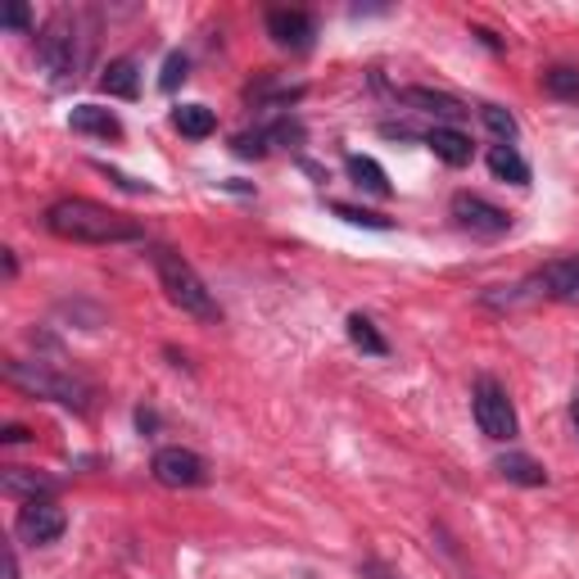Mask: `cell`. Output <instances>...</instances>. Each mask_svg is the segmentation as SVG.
<instances>
[{
    "instance_id": "6da1fadb",
    "label": "cell",
    "mask_w": 579,
    "mask_h": 579,
    "mask_svg": "<svg viewBox=\"0 0 579 579\" xmlns=\"http://www.w3.org/2000/svg\"><path fill=\"white\" fill-rule=\"evenodd\" d=\"M46 231L59 236V240H73V245H128V240H141L145 231L113 213L96 200H55L46 208Z\"/></svg>"
},
{
    "instance_id": "7a4b0ae2",
    "label": "cell",
    "mask_w": 579,
    "mask_h": 579,
    "mask_svg": "<svg viewBox=\"0 0 579 579\" xmlns=\"http://www.w3.org/2000/svg\"><path fill=\"white\" fill-rule=\"evenodd\" d=\"M149 263H155V277H159L172 309H181L195 322H222V309H218V299H213V290L200 281V272L172 245H155L149 250Z\"/></svg>"
},
{
    "instance_id": "3957f363",
    "label": "cell",
    "mask_w": 579,
    "mask_h": 579,
    "mask_svg": "<svg viewBox=\"0 0 579 579\" xmlns=\"http://www.w3.org/2000/svg\"><path fill=\"white\" fill-rule=\"evenodd\" d=\"M5 376H10V385L27 389V394H37V399H55V403H64V408L86 412L91 385H82V381L69 376V372H55L50 362H23V358H10V362H5Z\"/></svg>"
},
{
    "instance_id": "277c9868",
    "label": "cell",
    "mask_w": 579,
    "mask_h": 579,
    "mask_svg": "<svg viewBox=\"0 0 579 579\" xmlns=\"http://www.w3.org/2000/svg\"><path fill=\"white\" fill-rule=\"evenodd\" d=\"M37 64L50 73V82H73L82 69V46H77V23L69 14H55L41 37H37Z\"/></svg>"
},
{
    "instance_id": "5b68a950",
    "label": "cell",
    "mask_w": 579,
    "mask_h": 579,
    "mask_svg": "<svg viewBox=\"0 0 579 579\" xmlns=\"http://www.w3.org/2000/svg\"><path fill=\"white\" fill-rule=\"evenodd\" d=\"M471 408H475V425L490 439H498V444H511L516 439V408H511V399H507V389L494 381V376H480L475 381V394H471Z\"/></svg>"
},
{
    "instance_id": "8992f818",
    "label": "cell",
    "mask_w": 579,
    "mask_h": 579,
    "mask_svg": "<svg viewBox=\"0 0 579 579\" xmlns=\"http://www.w3.org/2000/svg\"><path fill=\"white\" fill-rule=\"evenodd\" d=\"M149 471L168 490H200V484H208V462L191 448H159Z\"/></svg>"
},
{
    "instance_id": "52a82bcc",
    "label": "cell",
    "mask_w": 579,
    "mask_h": 579,
    "mask_svg": "<svg viewBox=\"0 0 579 579\" xmlns=\"http://www.w3.org/2000/svg\"><path fill=\"white\" fill-rule=\"evenodd\" d=\"M69 530V516L59 511L50 498H33V503H23L19 507V521H14V534L23 539V543H33V547H46V543H55L59 534Z\"/></svg>"
},
{
    "instance_id": "ba28073f",
    "label": "cell",
    "mask_w": 579,
    "mask_h": 579,
    "mask_svg": "<svg viewBox=\"0 0 579 579\" xmlns=\"http://www.w3.org/2000/svg\"><path fill=\"white\" fill-rule=\"evenodd\" d=\"M453 218L462 222L467 231H475V236H507L511 231V213L490 204V200H480V195H471V191L453 195Z\"/></svg>"
},
{
    "instance_id": "9c48e42d",
    "label": "cell",
    "mask_w": 579,
    "mask_h": 579,
    "mask_svg": "<svg viewBox=\"0 0 579 579\" xmlns=\"http://www.w3.org/2000/svg\"><path fill=\"white\" fill-rule=\"evenodd\" d=\"M267 37L277 41L281 50H313L317 41V19L309 10H267Z\"/></svg>"
},
{
    "instance_id": "30bf717a",
    "label": "cell",
    "mask_w": 579,
    "mask_h": 579,
    "mask_svg": "<svg viewBox=\"0 0 579 579\" xmlns=\"http://www.w3.org/2000/svg\"><path fill=\"white\" fill-rule=\"evenodd\" d=\"M403 105H412L417 113H431V118H444V128L467 118V105L457 96H444V91H431V86H408L403 91Z\"/></svg>"
},
{
    "instance_id": "8fae6325",
    "label": "cell",
    "mask_w": 579,
    "mask_h": 579,
    "mask_svg": "<svg viewBox=\"0 0 579 579\" xmlns=\"http://www.w3.org/2000/svg\"><path fill=\"white\" fill-rule=\"evenodd\" d=\"M425 145L435 149V155L448 164V168H467L471 164V155H475V145H471V136H462L457 128H444V123H435L431 132L421 136Z\"/></svg>"
},
{
    "instance_id": "7c38bea8",
    "label": "cell",
    "mask_w": 579,
    "mask_h": 579,
    "mask_svg": "<svg viewBox=\"0 0 579 579\" xmlns=\"http://www.w3.org/2000/svg\"><path fill=\"white\" fill-rule=\"evenodd\" d=\"M539 286L543 294H553L562 303H579V254L575 258H557L539 272Z\"/></svg>"
},
{
    "instance_id": "4fadbf2b",
    "label": "cell",
    "mask_w": 579,
    "mask_h": 579,
    "mask_svg": "<svg viewBox=\"0 0 579 579\" xmlns=\"http://www.w3.org/2000/svg\"><path fill=\"white\" fill-rule=\"evenodd\" d=\"M69 128L82 132V136H100V141H118V136H123V123H118V118L109 109H100V105H77L69 113Z\"/></svg>"
},
{
    "instance_id": "5bb4252c",
    "label": "cell",
    "mask_w": 579,
    "mask_h": 579,
    "mask_svg": "<svg viewBox=\"0 0 579 579\" xmlns=\"http://www.w3.org/2000/svg\"><path fill=\"white\" fill-rule=\"evenodd\" d=\"M0 490H5L10 498L33 503V498H41V494H55V490H59V480L37 475V471H27V467H5V475H0Z\"/></svg>"
},
{
    "instance_id": "9a60e30c",
    "label": "cell",
    "mask_w": 579,
    "mask_h": 579,
    "mask_svg": "<svg viewBox=\"0 0 579 579\" xmlns=\"http://www.w3.org/2000/svg\"><path fill=\"white\" fill-rule=\"evenodd\" d=\"M100 91H109V96L118 100H136L141 91V73H136V59H109V69L100 73Z\"/></svg>"
},
{
    "instance_id": "2e32d148",
    "label": "cell",
    "mask_w": 579,
    "mask_h": 579,
    "mask_svg": "<svg viewBox=\"0 0 579 579\" xmlns=\"http://www.w3.org/2000/svg\"><path fill=\"white\" fill-rule=\"evenodd\" d=\"M498 475L511 480V484H526V490H539V484H547L543 462H534V457H526V453H503L498 457Z\"/></svg>"
},
{
    "instance_id": "e0dca14e",
    "label": "cell",
    "mask_w": 579,
    "mask_h": 579,
    "mask_svg": "<svg viewBox=\"0 0 579 579\" xmlns=\"http://www.w3.org/2000/svg\"><path fill=\"white\" fill-rule=\"evenodd\" d=\"M172 128H177L181 136H191V141H204V136L218 132V113H213L208 105H181V109L172 113Z\"/></svg>"
},
{
    "instance_id": "ac0fdd59",
    "label": "cell",
    "mask_w": 579,
    "mask_h": 579,
    "mask_svg": "<svg viewBox=\"0 0 579 579\" xmlns=\"http://www.w3.org/2000/svg\"><path fill=\"white\" fill-rule=\"evenodd\" d=\"M345 168H349V177H353V186H362V191H372V195H389V191H394L389 177H385V168H381L372 155H349Z\"/></svg>"
},
{
    "instance_id": "d6986e66",
    "label": "cell",
    "mask_w": 579,
    "mask_h": 579,
    "mask_svg": "<svg viewBox=\"0 0 579 579\" xmlns=\"http://www.w3.org/2000/svg\"><path fill=\"white\" fill-rule=\"evenodd\" d=\"M490 172H494L498 181H511V186H530V164L516 155L511 145H494V149H490Z\"/></svg>"
},
{
    "instance_id": "ffe728a7",
    "label": "cell",
    "mask_w": 579,
    "mask_h": 579,
    "mask_svg": "<svg viewBox=\"0 0 579 579\" xmlns=\"http://www.w3.org/2000/svg\"><path fill=\"white\" fill-rule=\"evenodd\" d=\"M349 340H353V349L372 353V358H385V353H389V345H385V335L376 330V322H372V317H362V313L349 317Z\"/></svg>"
},
{
    "instance_id": "44dd1931",
    "label": "cell",
    "mask_w": 579,
    "mask_h": 579,
    "mask_svg": "<svg viewBox=\"0 0 579 579\" xmlns=\"http://www.w3.org/2000/svg\"><path fill=\"white\" fill-rule=\"evenodd\" d=\"M543 91L557 100H579V69H553L543 73Z\"/></svg>"
},
{
    "instance_id": "7402d4cb",
    "label": "cell",
    "mask_w": 579,
    "mask_h": 579,
    "mask_svg": "<svg viewBox=\"0 0 579 579\" xmlns=\"http://www.w3.org/2000/svg\"><path fill=\"white\" fill-rule=\"evenodd\" d=\"M480 118H484V128H490L503 145H511V141H516V132H521V128H516V118H511L503 105H484V109H480Z\"/></svg>"
},
{
    "instance_id": "603a6c76",
    "label": "cell",
    "mask_w": 579,
    "mask_h": 579,
    "mask_svg": "<svg viewBox=\"0 0 579 579\" xmlns=\"http://www.w3.org/2000/svg\"><path fill=\"white\" fill-rule=\"evenodd\" d=\"M330 213H335V218H345V222H353V227H367V231H389L394 227L389 218H381V213L353 208V204H330Z\"/></svg>"
},
{
    "instance_id": "cb8c5ba5",
    "label": "cell",
    "mask_w": 579,
    "mask_h": 579,
    "mask_svg": "<svg viewBox=\"0 0 579 579\" xmlns=\"http://www.w3.org/2000/svg\"><path fill=\"white\" fill-rule=\"evenodd\" d=\"M267 145H272L267 128H263V132H240V136L231 141V149H236L240 159H263V155H267Z\"/></svg>"
},
{
    "instance_id": "d4e9b609",
    "label": "cell",
    "mask_w": 579,
    "mask_h": 579,
    "mask_svg": "<svg viewBox=\"0 0 579 579\" xmlns=\"http://www.w3.org/2000/svg\"><path fill=\"white\" fill-rule=\"evenodd\" d=\"M186 69H191V64H186V55L172 50V55L164 59V77H159V86H164V91H177L181 82H186Z\"/></svg>"
},
{
    "instance_id": "484cf974",
    "label": "cell",
    "mask_w": 579,
    "mask_h": 579,
    "mask_svg": "<svg viewBox=\"0 0 579 579\" xmlns=\"http://www.w3.org/2000/svg\"><path fill=\"white\" fill-rule=\"evenodd\" d=\"M0 23L14 27V33H23V27L33 23V14H27V5H5V10H0Z\"/></svg>"
},
{
    "instance_id": "4316f807",
    "label": "cell",
    "mask_w": 579,
    "mask_h": 579,
    "mask_svg": "<svg viewBox=\"0 0 579 579\" xmlns=\"http://www.w3.org/2000/svg\"><path fill=\"white\" fill-rule=\"evenodd\" d=\"M96 168H100V172H105L109 181H118V186H123V191H136V195L145 191V195H149V186H145V181H132V177H123V172H113V168H105V164H96Z\"/></svg>"
},
{
    "instance_id": "83f0119b",
    "label": "cell",
    "mask_w": 579,
    "mask_h": 579,
    "mask_svg": "<svg viewBox=\"0 0 579 579\" xmlns=\"http://www.w3.org/2000/svg\"><path fill=\"white\" fill-rule=\"evenodd\" d=\"M23 439H27L23 425H5V431H0V444H23Z\"/></svg>"
},
{
    "instance_id": "f1b7e54d",
    "label": "cell",
    "mask_w": 579,
    "mask_h": 579,
    "mask_svg": "<svg viewBox=\"0 0 579 579\" xmlns=\"http://www.w3.org/2000/svg\"><path fill=\"white\" fill-rule=\"evenodd\" d=\"M362 575H376V579H394V570H385L381 562H362Z\"/></svg>"
},
{
    "instance_id": "f546056e",
    "label": "cell",
    "mask_w": 579,
    "mask_h": 579,
    "mask_svg": "<svg viewBox=\"0 0 579 579\" xmlns=\"http://www.w3.org/2000/svg\"><path fill=\"white\" fill-rule=\"evenodd\" d=\"M5 579H19V557H14V547H5Z\"/></svg>"
},
{
    "instance_id": "4dcf8cb0",
    "label": "cell",
    "mask_w": 579,
    "mask_h": 579,
    "mask_svg": "<svg viewBox=\"0 0 579 579\" xmlns=\"http://www.w3.org/2000/svg\"><path fill=\"white\" fill-rule=\"evenodd\" d=\"M136 425H141V431H155V412L141 408V412H136Z\"/></svg>"
},
{
    "instance_id": "1f68e13d",
    "label": "cell",
    "mask_w": 579,
    "mask_h": 579,
    "mask_svg": "<svg viewBox=\"0 0 579 579\" xmlns=\"http://www.w3.org/2000/svg\"><path fill=\"white\" fill-rule=\"evenodd\" d=\"M570 421H575V435H579V399L570 403Z\"/></svg>"
}]
</instances>
